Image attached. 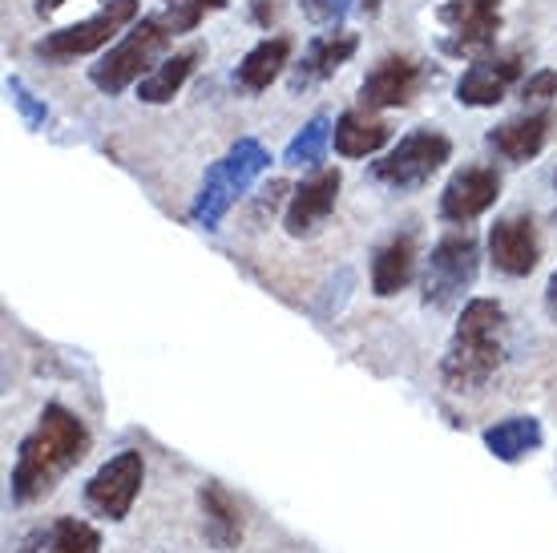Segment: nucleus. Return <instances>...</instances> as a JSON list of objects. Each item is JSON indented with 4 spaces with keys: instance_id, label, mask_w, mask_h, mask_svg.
<instances>
[{
    "instance_id": "c756f323",
    "label": "nucleus",
    "mask_w": 557,
    "mask_h": 553,
    "mask_svg": "<svg viewBox=\"0 0 557 553\" xmlns=\"http://www.w3.org/2000/svg\"><path fill=\"white\" fill-rule=\"evenodd\" d=\"M545 311H549V319L557 323V271L549 275V283H545Z\"/></svg>"
},
{
    "instance_id": "5701e85b",
    "label": "nucleus",
    "mask_w": 557,
    "mask_h": 553,
    "mask_svg": "<svg viewBox=\"0 0 557 553\" xmlns=\"http://www.w3.org/2000/svg\"><path fill=\"white\" fill-rule=\"evenodd\" d=\"M485 448L505 465H517L542 448V420L533 416H505L485 429Z\"/></svg>"
},
{
    "instance_id": "4468645a",
    "label": "nucleus",
    "mask_w": 557,
    "mask_h": 553,
    "mask_svg": "<svg viewBox=\"0 0 557 553\" xmlns=\"http://www.w3.org/2000/svg\"><path fill=\"white\" fill-rule=\"evenodd\" d=\"M521 70H525L521 53L481 57L457 82V101L469 106V110H488V106H497V101L509 97V89L521 82Z\"/></svg>"
},
{
    "instance_id": "ddd939ff",
    "label": "nucleus",
    "mask_w": 557,
    "mask_h": 553,
    "mask_svg": "<svg viewBox=\"0 0 557 553\" xmlns=\"http://www.w3.org/2000/svg\"><path fill=\"white\" fill-rule=\"evenodd\" d=\"M497 194H502V174L493 167L457 170L445 191H441V219L465 226V222L481 219L497 202Z\"/></svg>"
},
{
    "instance_id": "f8f14e48",
    "label": "nucleus",
    "mask_w": 557,
    "mask_h": 553,
    "mask_svg": "<svg viewBox=\"0 0 557 553\" xmlns=\"http://www.w3.org/2000/svg\"><path fill=\"white\" fill-rule=\"evenodd\" d=\"M542 259L537 222L530 214H509L488 231V263L509 279H525Z\"/></svg>"
},
{
    "instance_id": "0eeeda50",
    "label": "nucleus",
    "mask_w": 557,
    "mask_h": 553,
    "mask_svg": "<svg viewBox=\"0 0 557 553\" xmlns=\"http://www.w3.org/2000/svg\"><path fill=\"white\" fill-rule=\"evenodd\" d=\"M141 13L138 0H101V9L82 25H70L61 33H49L41 41L33 45V53L53 61V65H65V61H77V57H89L106 49V45L122 33L126 25H134Z\"/></svg>"
},
{
    "instance_id": "f257e3e1",
    "label": "nucleus",
    "mask_w": 557,
    "mask_h": 553,
    "mask_svg": "<svg viewBox=\"0 0 557 553\" xmlns=\"http://www.w3.org/2000/svg\"><path fill=\"white\" fill-rule=\"evenodd\" d=\"M85 453H89V429H85L82 416L65 404H45L37 429L28 432L16 448V465L9 472L13 501L16 505H33V501L49 497L57 481L82 465Z\"/></svg>"
},
{
    "instance_id": "c85d7f7f",
    "label": "nucleus",
    "mask_w": 557,
    "mask_h": 553,
    "mask_svg": "<svg viewBox=\"0 0 557 553\" xmlns=\"http://www.w3.org/2000/svg\"><path fill=\"white\" fill-rule=\"evenodd\" d=\"M275 16H278V0H251V21L259 28H271Z\"/></svg>"
},
{
    "instance_id": "f3484780",
    "label": "nucleus",
    "mask_w": 557,
    "mask_h": 553,
    "mask_svg": "<svg viewBox=\"0 0 557 553\" xmlns=\"http://www.w3.org/2000/svg\"><path fill=\"white\" fill-rule=\"evenodd\" d=\"M549 130H554V110H533L488 130V146L502 153L505 162H530L545 150Z\"/></svg>"
},
{
    "instance_id": "7c9ffc66",
    "label": "nucleus",
    "mask_w": 557,
    "mask_h": 553,
    "mask_svg": "<svg viewBox=\"0 0 557 553\" xmlns=\"http://www.w3.org/2000/svg\"><path fill=\"white\" fill-rule=\"evenodd\" d=\"M61 4H70V0H37V13L41 16H53Z\"/></svg>"
},
{
    "instance_id": "b1692460",
    "label": "nucleus",
    "mask_w": 557,
    "mask_h": 553,
    "mask_svg": "<svg viewBox=\"0 0 557 553\" xmlns=\"http://www.w3.org/2000/svg\"><path fill=\"white\" fill-rule=\"evenodd\" d=\"M332 130L335 125L323 118V113H315L311 122L295 134L292 142H287V150H283V167L292 170H320L323 153H327V146H332Z\"/></svg>"
},
{
    "instance_id": "9b49d317",
    "label": "nucleus",
    "mask_w": 557,
    "mask_h": 553,
    "mask_svg": "<svg viewBox=\"0 0 557 553\" xmlns=\"http://www.w3.org/2000/svg\"><path fill=\"white\" fill-rule=\"evenodd\" d=\"M424 85V70H420L412 57L388 53L380 57L376 65L368 70V77L360 82V106L368 113L376 110H400Z\"/></svg>"
},
{
    "instance_id": "aec40b11",
    "label": "nucleus",
    "mask_w": 557,
    "mask_h": 553,
    "mask_svg": "<svg viewBox=\"0 0 557 553\" xmlns=\"http://www.w3.org/2000/svg\"><path fill=\"white\" fill-rule=\"evenodd\" d=\"M292 49H295L292 37H263L251 53L238 61L235 85L243 94H263V89H271V82L292 65Z\"/></svg>"
},
{
    "instance_id": "39448f33",
    "label": "nucleus",
    "mask_w": 557,
    "mask_h": 553,
    "mask_svg": "<svg viewBox=\"0 0 557 553\" xmlns=\"http://www.w3.org/2000/svg\"><path fill=\"white\" fill-rule=\"evenodd\" d=\"M476 271H481V243L469 231H448L424 263V279H420L424 307L453 311L465 299V291L476 283Z\"/></svg>"
},
{
    "instance_id": "20e7f679",
    "label": "nucleus",
    "mask_w": 557,
    "mask_h": 553,
    "mask_svg": "<svg viewBox=\"0 0 557 553\" xmlns=\"http://www.w3.org/2000/svg\"><path fill=\"white\" fill-rule=\"evenodd\" d=\"M178 33L170 28V21L162 13H150L141 16L138 25L129 28L122 41L113 45L110 53L101 57L98 65L89 70V82L98 85L101 94H126L129 85H138L146 73L162 61V53L170 49V41H174Z\"/></svg>"
},
{
    "instance_id": "473e14b6",
    "label": "nucleus",
    "mask_w": 557,
    "mask_h": 553,
    "mask_svg": "<svg viewBox=\"0 0 557 553\" xmlns=\"http://www.w3.org/2000/svg\"><path fill=\"white\" fill-rule=\"evenodd\" d=\"M554 182H557V174H554Z\"/></svg>"
},
{
    "instance_id": "bb28decb",
    "label": "nucleus",
    "mask_w": 557,
    "mask_h": 553,
    "mask_svg": "<svg viewBox=\"0 0 557 553\" xmlns=\"http://www.w3.org/2000/svg\"><path fill=\"white\" fill-rule=\"evenodd\" d=\"M299 9L311 25H339L348 16L351 0H299Z\"/></svg>"
},
{
    "instance_id": "1a4fd4ad",
    "label": "nucleus",
    "mask_w": 557,
    "mask_h": 553,
    "mask_svg": "<svg viewBox=\"0 0 557 553\" xmlns=\"http://www.w3.org/2000/svg\"><path fill=\"white\" fill-rule=\"evenodd\" d=\"M141 484H146V457H141L138 448H122L117 457H110L89 477L85 505L98 517H106V521H126L141 493Z\"/></svg>"
},
{
    "instance_id": "a211bd4d",
    "label": "nucleus",
    "mask_w": 557,
    "mask_h": 553,
    "mask_svg": "<svg viewBox=\"0 0 557 553\" xmlns=\"http://www.w3.org/2000/svg\"><path fill=\"white\" fill-rule=\"evenodd\" d=\"M16 553H101V529L82 517H53L21 538Z\"/></svg>"
},
{
    "instance_id": "423d86ee",
    "label": "nucleus",
    "mask_w": 557,
    "mask_h": 553,
    "mask_svg": "<svg viewBox=\"0 0 557 553\" xmlns=\"http://www.w3.org/2000/svg\"><path fill=\"white\" fill-rule=\"evenodd\" d=\"M453 158V142L441 130H412L396 142L380 162H372V179L388 191H420L424 182H432V174Z\"/></svg>"
},
{
    "instance_id": "2eb2a0df",
    "label": "nucleus",
    "mask_w": 557,
    "mask_h": 553,
    "mask_svg": "<svg viewBox=\"0 0 557 553\" xmlns=\"http://www.w3.org/2000/svg\"><path fill=\"white\" fill-rule=\"evenodd\" d=\"M356 49H360L356 33H320V37H311V45L304 49V57L295 61L292 77H287L292 94H304L311 85H323L327 77H335L356 57Z\"/></svg>"
},
{
    "instance_id": "7ed1b4c3",
    "label": "nucleus",
    "mask_w": 557,
    "mask_h": 553,
    "mask_svg": "<svg viewBox=\"0 0 557 553\" xmlns=\"http://www.w3.org/2000/svg\"><path fill=\"white\" fill-rule=\"evenodd\" d=\"M267 167H271V153H267L263 142L238 138L235 146L207 170V179H202V186H198V194H195L190 219H195L198 226L214 231V226L226 219V210L251 191L255 179H259Z\"/></svg>"
},
{
    "instance_id": "dca6fc26",
    "label": "nucleus",
    "mask_w": 557,
    "mask_h": 553,
    "mask_svg": "<svg viewBox=\"0 0 557 553\" xmlns=\"http://www.w3.org/2000/svg\"><path fill=\"white\" fill-rule=\"evenodd\" d=\"M198 509H202V538L214 553H231L243 541V509L231 497V489L219 481H207L198 489Z\"/></svg>"
},
{
    "instance_id": "f03ea898",
    "label": "nucleus",
    "mask_w": 557,
    "mask_h": 553,
    "mask_svg": "<svg viewBox=\"0 0 557 553\" xmlns=\"http://www.w3.org/2000/svg\"><path fill=\"white\" fill-rule=\"evenodd\" d=\"M505 364V307L497 299H469L441 360V380L453 392H481Z\"/></svg>"
},
{
    "instance_id": "a878e982",
    "label": "nucleus",
    "mask_w": 557,
    "mask_h": 553,
    "mask_svg": "<svg viewBox=\"0 0 557 553\" xmlns=\"http://www.w3.org/2000/svg\"><path fill=\"white\" fill-rule=\"evenodd\" d=\"M4 85H9V94H13V106L21 110V118H25L28 130H41L45 118H49V106H45V101H37V94H28L21 77H9Z\"/></svg>"
},
{
    "instance_id": "412c9836",
    "label": "nucleus",
    "mask_w": 557,
    "mask_h": 553,
    "mask_svg": "<svg viewBox=\"0 0 557 553\" xmlns=\"http://www.w3.org/2000/svg\"><path fill=\"white\" fill-rule=\"evenodd\" d=\"M412 275H417V238H388L376 250V259H372V291H376L380 299H392V295H400L412 283Z\"/></svg>"
},
{
    "instance_id": "9d476101",
    "label": "nucleus",
    "mask_w": 557,
    "mask_h": 553,
    "mask_svg": "<svg viewBox=\"0 0 557 553\" xmlns=\"http://www.w3.org/2000/svg\"><path fill=\"white\" fill-rule=\"evenodd\" d=\"M339 186H344V174L339 167H320L311 170V179H304L295 186L292 202L283 210V231L292 238H311L323 222L332 219L335 202H339Z\"/></svg>"
},
{
    "instance_id": "393cba45",
    "label": "nucleus",
    "mask_w": 557,
    "mask_h": 553,
    "mask_svg": "<svg viewBox=\"0 0 557 553\" xmlns=\"http://www.w3.org/2000/svg\"><path fill=\"white\" fill-rule=\"evenodd\" d=\"M226 9V0H162V16L170 21L174 33H195L207 13Z\"/></svg>"
},
{
    "instance_id": "6e6552de",
    "label": "nucleus",
    "mask_w": 557,
    "mask_h": 553,
    "mask_svg": "<svg viewBox=\"0 0 557 553\" xmlns=\"http://www.w3.org/2000/svg\"><path fill=\"white\" fill-rule=\"evenodd\" d=\"M436 21L445 25L441 49L448 57L481 61L502 37V0H445L436 9Z\"/></svg>"
},
{
    "instance_id": "cd10ccee",
    "label": "nucleus",
    "mask_w": 557,
    "mask_h": 553,
    "mask_svg": "<svg viewBox=\"0 0 557 553\" xmlns=\"http://www.w3.org/2000/svg\"><path fill=\"white\" fill-rule=\"evenodd\" d=\"M521 97L525 101H549V97H557V70H537L533 77H525L521 82Z\"/></svg>"
},
{
    "instance_id": "6ab92c4d",
    "label": "nucleus",
    "mask_w": 557,
    "mask_h": 553,
    "mask_svg": "<svg viewBox=\"0 0 557 553\" xmlns=\"http://www.w3.org/2000/svg\"><path fill=\"white\" fill-rule=\"evenodd\" d=\"M388 142H392V125L372 118L368 110H348L335 118L332 146H335V153H344V158H372V153H380Z\"/></svg>"
},
{
    "instance_id": "4be33fe9",
    "label": "nucleus",
    "mask_w": 557,
    "mask_h": 553,
    "mask_svg": "<svg viewBox=\"0 0 557 553\" xmlns=\"http://www.w3.org/2000/svg\"><path fill=\"white\" fill-rule=\"evenodd\" d=\"M198 61H202V45H190V49H182L174 57H162L138 82V101H146V106H166V101H174L182 85L190 82Z\"/></svg>"
},
{
    "instance_id": "2f4dec72",
    "label": "nucleus",
    "mask_w": 557,
    "mask_h": 553,
    "mask_svg": "<svg viewBox=\"0 0 557 553\" xmlns=\"http://www.w3.org/2000/svg\"><path fill=\"white\" fill-rule=\"evenodd\" d=\"M360 9H363L368 16H376L380 9H384V0H360Z\"/></svg>"
}]
</instances>
